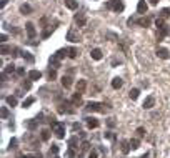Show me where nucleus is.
<instances>
[{
  "instance_id": "obj_29",
  "label": "nucleus",
  "mask_w": 170,
  "mask_h": 158,
  "mask_svg": "<svg viewBox=\"0 0 170 158\" xmlns=\"http://www.w3.org/2000/svg\"><path fill=\"white\" fill-rule=\"evenodd\" d=\"M3 72L7 73V75H10V73L17 72V68H15V65H14V63H8V65L5 67V70H3Z\"/></svg>"
},
{
  "instance_id": "obj_30",
  "label": "nucleus",
  "mask_w": 170,
  "mask_h": 158,
  "mask_svg": "<svg viewBox=\"0 0 170 158\" xmlns=\"http://www.w3.org/2000/svg\"><path fill=\"white\" fill-rule=\"evenodd\" d=\"M130 146H132V150H137V148L140 146V140L138 138H132L130 140Z\"/></svg>"
},
{
  "instance_id": "obj_11",
  "label": "nucleus",
  "mask_w": 170,
  "mask_h": 158,
  "mask_svg": "<svg viewBox=\"0 0 170 158\" xmlns=\"http://www.w3.org/2000/svg\"><path fill=\"white\" fill-rule=\"evenodd\" d=\"M130 148H132V146H130V140H122V142H120V150H122L125 155L130 152Z\"/></svg>"
},
{
  "instance_id": "obj_58",
  "label": "nucleus",
  "mask_w": 170,
  "mask_h": 158,
  "mask_svg": "<svg viewBox=\"0 0 170 158\" xmlns=\"http://www.w3.org/2000/svg\"><path fill=\"white\" fill-rule=\"evenodd\" d=\"M54 158H59V157H57V155H54Z\"/></svg>"
},
{
  "instance_id": "obj_21",
  "label": "nucleus",
  "mask_w": 170,
  "mask_h": 158,
  "mask_svg": "<svg viewBox=\"0 0 170 158\" xmlns=\"http://www.w3.org/2000/svg\"><path fill=\"white\" fill-rule=\"evenodd\" d=\"M72 103H74V105H80L82 103V93L80 92L74 93V97H72Z\"/></svg>"
},
{
  "instance_id": "obj_36",
  "label": "nucleus",
  "mask_w": 170,
  "mask_h": 158,
  "mask_svg": "<svg viewBox=\"0 0 170 158\" xmlns=\"http://www.w3.org/2000/svg\"><path fill=\"white\" fill-rule=\"evenodd\" d=\"M0 52H2V55H7L8 52H12V48H10V47H7L5 43H3V45H2V48H0Z\"/></svg>"
},
{
  "instance_id": "obj_35",
  "label": "nucleus",
  "mask_w": 170,
  "mask_h": 158,
  "mask_svg": "<svg viewBox=\"0 0 170 158\" xmlns=\"http://www.w3.org/2000/svg\"><path fill=\"white\" fill-rule=\"evenodd\" d=\"M0 115H2V118H3V120L8 118V108H7V106H2V110H0Z\"/></svg>"
},
{
  "instance_id": "obj_43",
  "label": "nucleus",
  "mask_w": 170,
  "mask_h": 158,
  "mask_svg": "<svg viewBox=\"0 0 170 158\" xmlns=\"http://www.w3.org/2000/svg\"><path fill=\"white\" fill-rule=\"evenodd\" d=\"M155 25L158 27V28H162V27H165V22H163V19H157V20H155Z\"/></svg>"
},
{
  "instance_id": "obj_18",
  "label": "nucleus",
  "mask_w": 170,
  "mask_h": 158,
  "mask_svg": "<svg viewBox=\"0 0 170 158\" xmlns=\"http://www.w3.org/2000/svg\"><path fill=\"white\" fill-rule=\"evenodd\" d=\"M62 85L65 87V88H70V87H72V77L63 75V77H62Z\"/></svg>"
},
{
  "instance_id": "obj_49",
  "label": "nucleus",
  "mask_w": 170,
  "mask_h": 158,
  "mask_svg": "<svg viewBox=\"0 0 170 158\" xmlns=\"http://www.w3.org/2000/svg\"><path fill=\"white\" fill-rule=\"evenodd\" d=\"M85 150H89V143H87V142L82 143V152H85Z\"/></svg>"
},
{
  "instance_id": "obj_2",
  "label": "nucleus",
  "mask_w": 170,
  "mask_h": 158,
  "mask_svg": "<svg viewBox=\"0 0 170 158\" xmlns=\"http://www.w3.org/2000/svg\"><path fill=\"white\" fill-rule=\"evenodd\" d=\"M105 7H107L109 10H115L117 13H118V12H123V8H125V5H123L120 0H109Z\"/></svg>"
},
{
  "instance_id": "obj_20",
  "label": "nucleus",
  "mask_w": 170,
  "mask_h": 158,
  "mask_svg": "<svg viewBox=\"0 0 170 158\" xmlns=\"http://www.w3.org/2000/svg\"><path fill=\"white\" fill-rule=\"evenodd\" d=\"M85 88H87V82H85V80H78V82H77V92L83 93Z\"/></svg>"
},
{
  "instance_id": "obj_50",
  "label": "nucleus",
  "mask_w": 170,
  "mask_h": 158,
  "mask_svg": "<svg viewBox=\"0 0 170 158\" xmlns=\"http://www.w3.org/2000/svg\"><path fill=\"white\" fill-rule=\"evenodd\" d=\"M23 158H40V155H32V153H30V155H25Z\"/></svg>"
},
{
  "instance_id": "obj_55",
  "label": "nucleus",
  "mask_w": 170,
  "mask_h": 158,
  "mask_svg": "<svg viewBox=\"0 0 170 158\" xmlns=\"http://www.w3.org/2000/svg\"><path fill=\"white\" fill-rule=\"evenodd\" d=\"M7 2H8V0H2V2H0V5H2V8H3V7L7 5Z\"/></svg>"
},
{
  "instance_id": "obj_41",
  "label": "nucleus",
  "mask_w": 170,
  "mask_h": 158,
  "mask_svg": "<svg viewBox=\"0 0 170 158\" xmlns=\"http://www.w3.org/2000/svg\"><path fill=\"white\" fill-rule=\"evenodd\" d=\"M169 13H170L169 8H162V10H160V17H162V19H165V17H169Z\"/></svg>"
},
{
  "instance_id": "obj_27",
  "label": "nucleus",
  "mask_w": 170,
  "mask_h": 158,
  "mask_svg": "<svg viewBox=\"0 0 170 158\" xmlns=\"http://www.w3.org/2000/svg\"><path fill=\"white\" fill-rule=\"evenodd\" d=\"M40 137H42V140H43V142H47V140L50 138V130H47V128H43V130L40 132Z\"/></svg>"
},
{
  "instance_id": "obj_14",
  "label": "nucleus",
  "mask_w": 170,
  "mask_h": 158,
  "mask_svg": "<svg viewBox=\"0 0 170 158\" xmlns=\"http://www.w3.org/2000/svg\"><path fill=\"white\" fill-rule=\"evenodd\" d=\"M50 67H54V68H60V58H59L55 53L50 57Z\"/></svg>"
},
{
  "instance_id": "obj_52",
  "label": "nucleus",
  "mask_w": 170,
  "mask_h": 158,
  "mask_svg": "<svg viewBox=\"0 0 170 158\" xmlns=\"http://www.w3.org/2000/svg\"><path fill=\"white\" fill-rule=\"evenodd\" d=\"M107 123H109V126H115V122H114V118H109V122H107Z\"/></svg>"
},
{
  "instance_id": "obj_40",
  "label": "nucleus",
  "mask_w": 170,
  "mask_h": 158,
  "mask_svg": "<svg viewBox=\"0 0 170 158\" xmlns=\"http://www.w3.org/2000/svg\"><path fill=\"white\" fill-rule=\"evenodd\" d=\"M57 153H59V145H52L50 146V157H52V155H57Z\"/></svg>"
},
{
  "instance_id": "obj_24",
  "label": "nucleus",
  "mask_w": 170,
  "mask_h": 158,
  "mask_svg": "<svg viewBox=\"0 0 170 158\" xmlns=\"http://www.w3.org/2000/svg\"><path fill=\"white\" fill-rule=\"evenodd\" d=\"M55 55H57L60 60L65 58V57L68 55V48H60V50H57V52H55Z\"/></svg>"
},
{
  "instance_id": "obj_46",
  "label": "nucleus",
  "mask_w": 170,
  "mask_h": 158,
  "mask_svg": "<svg viewBox=\"0 0 170 158\" xmlns=\"http://www.w3.org/2000/svg\"><path fill=\"white\" fill-rule=\"evenodd\" d=\"M137 135H138V137H143V135H145V128H143V126H138V128H137Z\"/></svg>"
},
{
  "instance_id": "obj_47",
  "label": "nucleus",
  "mask_w": 170,
  "mask_h": 158,
  "mask_svg": "<svg viewBox=\"0 0 170 158\" xmlns=\"http://www.w3.org/2000/svg\"><path fill=\"white\" fill-rule=\"evenodd\" d=\"M7 40H8V37L5 35V33H2V35H0V42H2V43H5Z\"/></svg>"
},
{
  "instance_id": "obj_33",
  "label": "nucleus",
  "mask_w": 170,
  "mask_h": 158,
  "mask_svg": "<svg viewBox=\"0 0 170 158\" xmlns=\"http://www.w3.org/2000/svg\"><path fill=\"white\" fill-rule=\"evenodd\" d=\"M25 125H27L28 130H35L37 123H35V120H27V122H25Z\"/></svg>"
},
{
  "instance_id": "obj_25",
  "label": "nucleus",
  "mask_w": 170,
  "mask_h": 158,
  "mask_svg": "<svg viewBox=\"0 0 170 158\" xmlns=\"http://www.w3.org/2000/svg\"><path fill=\"white\" fill-rule=\"evenodd\" d=\"M138 95H140V90H138V88H132V90L129 92V97L132 100H137L138 98Z\"/></svg>"
},
{
  "instance_id": "obj_17",
  "label": "nucleus",
  "mask_w": 170,
  "mask_h": 158,
  "mask_svg": "<svg viewBox=\"0 0 170 158\" xmlns=\"http://www.w3.org/2000/svg\"><path fill=\"white\" fill-rule=\"evenodd\" d=\"M22 57H23V60H25L27 63H34L35 62V57L30 52H22Z\"/></svg>"
},
{
  "instance_id": "obj_37",
  "label": "nucleus",
  "mask_w": 170,
  "mask_h": 158,
  "mask_svg": "<svg viewBox=\"0 0 170 158\" xmlns=\"http://www.w3.org/2000/svg\"><path fill=\"white\" fill-rule=\"evenodd\" d=\"M12 52H14V53H12V57H14V58H15V57H20V55H22V50L19 48V47L12 48Z\"/></svg>"
},
{
  "instance_id": "obj_31",
  "label": "nucleus",
  "mask_w": 170,
  "mask_h": 158,
  "mask_svg": "<svg viewBox=\"0 0 170 158\" xmlns=\"http://www.w3.org/2000/svg\"><path fill=\"white\" fill-rule=\"evenodd\" d=\"M5 100H7V103L10 106H17V97H12V95H10V97H7Z\"/></svg>"
},
{
  "instance_id": "obj_32",
  "label": "nucleus",
  "mask_w": 170,
  "mask_h": 158,
  "mask_svg": "<svg viewBox=\"0 0 170 158\" xmlns=\"http://www.w3.org/2000/svg\"><path fill=\"white\" fill-rule=\"evenodd\" d=\"M55 70H57V68H48V80H55L57 78V72H55Z\"/></svg>"
},
{
  "instance_id": "obj_5",
  "label": "nucleus",
  "mask_w": 170,
  "mask_h": 158,
  "mask_svg": "<svg viewBox=\"0 0 170 158\" xmlns=\"http://www.w3.org/2000/svg\"><path fill=\"white\" fill-rule=\"evenodd\" d=\"M143 108H145V110H150V108H153V106H155V97H152V95H149V97H147V98L143 100Z\"/></svg>"
},
{
  "instance_id": "obj_45",
  "label": "nucleus",
  "mask_w": 170,
  "mask_h": 158,
  "mask_svg": "<svg viewBox=\"0 0 170 158\" xmlns=\"http://www.w3.org/2000/svg\"><path fill=\"white\" fill-rule=\"evenodd\" d=\"M17 75L23 77V75H25V68H23V67H17Z\"/></svg>"
},
{
  "instance_id": "obj_38",
  "label": "nucleus",
  "mask_w": 170,
  "mask_h": 158,
  "mask_svg": "<svg viewBox=\"0 0 170 158\" xmlns=\"http://www.w3.org/2000/svg\"><path fill=\"white\" fill-rule=\"evenodd\" d=\"M135 23H138V19H137V17H130L129 20H127V25H135Z\"/></svg>"
},
{
  "instance_id": "obj_51",
  "label": "nucleus",
  "mask_w": 170,
  "mask_h": 158,
  "mask_svg": "<svg viewBox=\"0 0 170 158\" xmlns=\"http://www.w3.org/2000/svg\"><path fill=\"white\" fill-rule=\"evenodd\" d=\"M80 128H82L80 123H74V130H75V132H77V130H80Z\"/></svg>"
},
{
  "instance_id": "obj_39",
  "label": "nucleus",
  "mask_w": 170,
  "mask_h": 158,
  "mask_svg": "<svg viewBox=\"0 0 170 158\" xmlns=\"http://www.w3.org/2000/svg\"><path fill=\"white\" fill-rule=\"evenodd\" d=\"M77 142H78V138H77V137H72V138L68 140V145H70V148H75Z\"/></svg>"
},
{
  "instance_id": "obj_1",
  "label": "nucleus",
  "mask_w": 170,
  "mask_h": 158,
  "mask_svg": "<svg viewBox=\"0 0 170 158\" xmlns=\"http://www.w3.org/2000/svg\"><path fill=\"white\" fill-rule=\"evenodd\" d=\"M52 130L57 135V138H63L65 137V123L60 122H52Z\"/></svg>"
},
{
  "instance_id": "obj_26",
  "label": "nucleus",
  "mask_w": 170,
  "mask_h": 158,
  "mask_svg": "<svg viewBox=\"0 0 170 158\" xmlns=\"http://www.w3.org/2000/svg\"><path fill=\"white\" fill-rule=\"evenodd\" d=\"M34 102H35V98H34V97H28L27 100H23V103H22V106H23V108H28L30 105H34Z\"/></svg>"
},
{
  "instance_id": "obj_7",
  "label": "nucleus",
  "mask_w": 170,
  "mask_h": 158,
  "mask_svg": "<svg viewBox=\"0 0 170 158\" xmlns=\"http://www.w3.org/2000/svg\"><path fill=\"white\" fill-rule=\"evenodd\" d=\"M157 57H158V58H162V60L170 58V52H169V48H165V47H160V48L157 50Z\"/></svg>"
},
{
  "instance_id": "obj_16",
  "label": "nucleus",
  "mask_w": 170,
  "mask_h": 158,
  "mask_svg": "<svg viewBox=\"0 0 170 158\" xmlns=\"http://www.w3.org/2000/svg\"><path fill=\"white\" fill-rule=\"evenodd\" d=\"M85 120H87V126L89 128H97L98 126V120L94 118V117H89V118H85Z\"/></svg>"
},
{
  "instance_id": "obj_23",
  "label": "nucleus",
  "mask_w": 170,
  "mask_h": 158,
  "mask_svg": "<svg viewBox=\"0 0 170 158\" xmlns=\"http://www.w3.org/2000/svg\"><path fill=\"white\" fill-rule=\"evenodd\" d=\"M20 12L23 15H28V13H32V7L28 5V3H22L20 5Z\"/></svg>"
},
{
  "instance_id": "obj_53",
  "label": "nucleus",
  "mask_w": 170,
  "mask_h": 158,
  "mask_svg": "<svg viewBox=\"0 0 170 158\" xmlns=\"http://www.w3.org/2000/svg\"><path fill=\"white\" fill-rule=\"evenodd\" d=\"M105 138H112V140H114V138H115V137H114V133H105Z\"/></svg>"
},
{
  "instance_id": "obj_34",
  "label": "nucleus",
  "mask_w": 170,
  "mask_h": 158,
  "mask_svg": "<svg viewBox=\"0 0 170 158\" xmlns=\"http://www.w3.org/2000/svg\"><path fill=\"white\" fill-rule=\"evenodd\" d=\"M22 87H23V90H30V87H32V80H23V82H22Z\"/></svg>"
},
{
  "instance_id": "obj_54",
  "label": "nucleus",
  "mask_w": 170,
  "mask_h": 158,
  "mask_svg": "<svg viewBox=\"0 0 170 158\" xmlns=\"http://www.w3.org/2000/svg\"><path fill=\"white\" fill-rule=\"evenodd\" d=\"M117 63H120V60H117V58H114V60H112V65H114V67H115Z\"/></svg>"
},
{
  "instance_id": "obj_13",
  "label": "nucleus",
  "mask_w": 170,
  "mask_h": 158,
  "mask_svg": "<svg viewBox=\"0 0 170 158\" xmlns=\"http://www.w3.org/2000/svg\"><path fill=\"white\" fill-rule=\"evenodd\" d=\"M90 57H92V58L94 60H102V50H100V48H94V50H92V52H90Z\"/></svg>"
},
{
  "instance_id": "obj_4",
  "label": "nucleus",
  "mask_w": 170,
  "mask_h": 158,
  "mask_svg": "<svg viewBox=\"0 0 170 158\" xmlns=\"http://www.w3.org/2000/svg\"><path fill=\"white\" fill-rule=\"evenodd\" d=\"M149 10V5H147V2L145 0H138V3H137V13H140V15H145Z\"/></svg>"
},
{
  "instance_id": "obj_12",
  "label": "nucleus",
  "mask_w": 170,
  "mask_h": 158,
  "mask_svg": "<svg viewBox=\"0 0 170 158\" xmlns=\"http://www.w3.org/2000/svg\"><path fill=\"white\" fill-rule=\"evenodd\" d=\"M63 2H65V7L70 8V10H77L78 8V2L77 0H63Z\"/></svg>"
},
{
  "instance_id": "obj_8",
  "label": "nucleus",
  "mask_w": 170,
  "mask_h": 158,
  "mask_svg": "<svg viewBox=\"0 0 170 158\" xmlns=\"http://www.w3.org/2000/svg\"><path fill=\"white\" fill-rule=\"evenodd\" d=\"M25 30H27V35L30 37V38H35V35H37V30H35V27L32 22H28V23H25Z\"/></svg>"
},
{
  "instance_id": "obj_6",
  "label": "nucleus",
  "mask_w": 170,
  "mask_h": 158,
  "mask_svg": "<svg viewBox=\"0 0 170 158\" xmlns=\"http://www.w3.org/2000/svg\"><path fill=\"white\" fill-rule=\"evenodd\" d=\"M67 40L77 43V42H80V35H78V32H75L74 28H72V30H68V32H67Z\"/></svg>"
},
{
  "instance_id": "obj_19",
  "label": "nucleus",
  "mask_w": 170,
  "mask_h": 158,
  "mask_svg": "<svg viewBox=\"0 0 170 158\" xmlns=\"http://www.w3.org/2000/svg\"><path fill=\"white\" fill-rule=\"evenodd\" d=\"M40 77H42V73L39 70H30L28 72V78L30 80H40Z\"/></svg>"
},
{
  "instance_id": "obj_9",
  "label": "nucleus",
  "mask_w": 170,
  "mask_h": 158,
  "mask_svg": "<svg viewBox=\"0 0 170 158\" xmlns=\"http://www.w3.org/2000/svg\"><path fill=\"white\" fill-rule=\"evenodd\" d=\"M70 103L68 102H62L60 105H59V112L60 113H74V108H68Z\"/></svg>"
},
{
  "instance_id": "obj_3",
  "label": "nucleus",
  "mask_w": 170,
  "mask_h": 158,
  "mask_svg": "<svg viewBox=\"0 0 170 158\" xmlns=\"http://www.w3.org/2000/svg\"><path fill=\"white\" fill-rule=\"evenodd\" d=\"M89 112H105V103H98V102H89L85 106Z\"/></svg>"
},
{
  "instance_id": "obj_22",
  "label": "nucleus",
  "mask_w": 170,
  "mask_h": 158,
  "mask_svg": "<svg viewBox=\"0 0 170 158\" xmlns=\"http://www.w3.org/2000/svg\"><path fill=\"white\" fill-rule=\"evenodd\" d=\"M150 23H152V20H150L149 17H142V19H138V23H137V25H140V27H149Z\"/></svg>"
},
{
  "instance_id": "obj_28",
  "label": "nucleus",
  "mask_w": 170,
  "mask_h": 158,
  "mask_svg": "<svg viewBox=\"0 0 170 158\" xmlns=\"http://www.w3.org/2000/svg\"><path fill=\"white\" fill-rule=\"evenodd\" d=\"M77 55H78V50H77L75 47H70V48H68V57H70V58H77Z\"/></svg>"
},
{
  "instance_id": "obj_10",
  "label": "nucleus",
  "mask_w": 170,
  "mask_h": 158,
  "mask_svg": "<svg viewBox=\"0 0 170 158\" xmlns=\"http://www.w3.org/2000/svg\"><path fill=\"white\" fill-rule=\"evenodd\" d=\"M75 23L78 27H83L87 23V17H85V13H77L75 15Z\"/></svg>"
},
{
  "instance_id": "obj_44",
  "label": "nucleus",
  "mask_w": 170,
  "mask_h": 158,
  "mask_svg": "<svg viewBox=\"0 0 170 158\" xmlns=\"http://www.w3.org/2000/svg\"><path fill=\"white\" fill-rule=\"evenodd\" d=\"M74 157H75V153H74V150H72V148L65 152V158H74Z\"/></svg>"
},
{
  "instance_id": "obj_56",
  "label": "nucleus",
  "mask_w": 170,
  "mask_h": 158,
  "mask_svg": "<svg viewBox=\"0 0 170 158\" xmlns=\"http://www.w3.org/2000/svg\"><path fill=\"white\" fill-rule=\"evenodd\" d=\"M150 3H153V5H157V3H158V0H150Z\"/></svg>"
},
{
  "instance_id": "obj_57",
  "label": "nucleus",
  "mask_w": 170,
  "mask_h": 158,
  "mask_svg": "<svg viewBox=\"0 0 170 158\" xmlns=\"http://www.w3.org/2000/svg\"><path fill=\"white\" fill-rule=\"evenodd\" d=\"M142 158H149V155H143V157Z\"/></svg>"
},
{
  "instance_id": "obj_42",
  "label": "nucleus",
  "mask_w": 170,
  "mask_h": 158,
  "mask_svg": "<svg viewBox=\"0 0 170 158\" xmlns=\"http://www.w3.org/2000/svg\"><path fill=\"white\" fill-rule=\"evenodd\" d=\"M12 148H17V138L10 140V143H8V150H12Z\"/></svg>"
},
{
  "instance_id": "obj_48",
  "label": "nucleus",
  "mask_w": 170,
  "mask_h": 158,
  "mask_svg": "<svg viewBox=\"0 0 170 158\" xmlns=\"http://www.w3.org/2000/svg\"><path fill=\"white\" fill-rule=\"evenodd\" d=\"M89 158H97V152H95V150H92V152L89 153Z\"/></svg>"
},
{
  "instance_id": "obj_15",
  "label": "nucleus",
  "mask_w": 170,
  "mask_h": 158,
  "mask_svg": "<svg viewBox=\"0 0 170 158\" xmlns=\"http://www.w3.org/2000/svg\"><path fill=\"white\" fill-rule=\"evenodd\" d=\"M122 85H123V80L120 77H115V78L112 80V88L118 90V88H122Z\"/></svg>"
}]
</instances>
